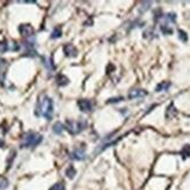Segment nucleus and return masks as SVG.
<instances>
[{
    "instance_id": "obj_1",
    "label": "nucleus",
    "mask_w": 190,
    "mask_h": 190,
    "mask_svg": "<svg viewBox=\"0 0 190 190\" xmlns=\"http://www.w3.org/2000/svg\"><path fill=\"white\" fill-rule=\"evenodd\" d=\"M37 110L43 118H46L47 120H50L52 118V113H54V102H52V98H49L46 95L42 96L39 99Z\"/></svg>"
},
{
    "instance_id": "obj_2",
    "label": "nucleus",
    "mask_w": 190,
    "mask_h": 190,
    "mask_svg": "<svg viewBox=\"0 0 190 190\" xmlns=\"http://www.w3.org/2000/svg\"><path fill=\"white\" fill-rule=\"evenodd\" d=\"M42 135L39 134V133H35V132H28L26 135L24 137V140L21 142V147H36L39 144L42 142Z\"/></svg>"
},
{
    "instance_id": "obj_3",
    "label": "nucleus",
    "mask_w": 190,
    "mask_h": 190,
    "mask_svg": "<svg viewBox=\"0 0 190 190\" xmlns=\"http://www.w3.org/2000/svg\"><path fill=\"white\" fill-rule=\"evenodd\" d=\"M87 127V122L84 120H67L65 122V128L69 131L71 134H78Z\"/></svg>"
},
{
    "instance_id": "obj_4",
    "label": "nucleus",
    "mask_w": 190,
    "mask_h": 190,
    "mask_svg": "<svg viewBox=\"0 0 190 190\" xmlns=\"http://www.w3.org/2000/svg\"><path fill=\"white\" fill-rule=\"evenodd\" d=\"M70 157H71L72 160H78V161L84 160V159L87 157V155H85V146L82 145V147L76 148V149L70 154Z\"/></svg>"
},
{
    "instance_id": "obj_5",
    "label": "nucleus",
    "mask_w": 190,
    "mask_h": 190,
    "mask_svg": "<svg viewBox=\"0 0 190 190\" xmlns=\"http://www.w3.org/2000/svg\"><path fill=\"white\" fill-rule=\"evenodd\" d=\"M19 32L25 37H32L34 35V28L30 26L29 24H24V25L19 26Z\"/></svg>"
},
{
    "instance_id": "obj_6",
    "label": "nucleus",
    "mask_w": 190,
    "mask_h": 190,
    "mask_svg": "<svg viewBox=\"0 0 190 190\" xmlns=\"http://www.w3.org/2000/svg\"><path fill=\"white\" fill-rule=\"evenodd\" d=\"M78 107L82 112H91L92 111V102L89 99H81L78 100Z\"/></svg>"
},
{
    "instance_id": "obj_7",
    "label": "nucleus",
    "mask_w": 190,
    "mask_h": 190,
    "mask_svg": "<svg viewBox=\"0 0 190 190\" xmlns=\"http://www.w3.org/2000/svg\"><path fill=\"white\" fill-rule=\"evenodd\" d=\"M63 52L65 54V56H68V57H76L77 56V49L74 44L71 43L65 44L63 47Z\"/></svg>"
},
{
    "instance_id": "obj_8",
    "label": "nucleus",
    "mask_w": 190,
    "mask_h": 190,
    "mask_svg": "<svg viewBox=\"0 0 190 190\" xmlns=\"http://www.w3.org/2000/svg\"><path fill=\"white\" fill-rule=\"evenodd\" d=\"M145 96H147V91L142 90V89H133L128 93V98L130 99H137V98H142Z\"/></svg>"
},
{
    "instance_id": "obj_9",
    "label": "nucleus",
    "mask_w": 190,
    "mask_h": 190,
    "mask_svg": "<svg viewBox=\"0 0 190 190\" xmlns=\"http://www.w3.org/2000/svg\"><path fill=\"white\" fill-rule=\"evenodd\" d=\"M176 114H177V110L175 109L174 104H170V105L167 107V110H166V117H167L168 119H172Z\"/></svg>"
},
{
    "instance_id": "obj_10",
    "label": "nucleus",
    "mask_w": 190,
    "mask_h": 190,
    "mask_svg": "<svg viewBox=\"0 0 190 190\" xmlns=\"http://www.w3.org/2000/svg\"><path fill=\"white\" fill-rule=\"evenodd\" d=\"M170 82H167V81H164V82H161L160 84H157L155 87V91L156 92H161V91H167L169 87H170Z\"/></svg>"
},
{
    "instance_id": "obj_11",
    "label": "nucleus",
    "mask_w": 190,
    "mask_h": 190,
    "mask_svg": "<svg viewBox=\"0 0 190 190\" xmlns=\"http://www.w3.org/2000/svg\"><path fill=\"white\" fill-rule=\"evenodd\" d=\"M64 128H65V126L62 122H60V121L55 122V125L52 126V131H54L55 134H62V132L64 131Z\"/></svg>"
},
{
    "instance_id": "obj_12",
    "label": "nucleus",
    "mask_w": 190,
    "mask_h": 190,
    "mask_svg": "<svg viewBox=\"0 0 190 190\" xmlns=\"http://www.w3.org/2000/svg\"><path fill=\"white\" fill-rule=\"evenodd\" d=\"M56 81H57V84L60 87H65L67 84H69V78L65 77L64 75H61V74L56 77Z\"/></svg>"
},
{
    "instance_id": "obj_13",
    "label": "nucleus",
    "mask_w": 190,
    "mask_h": 190,
    "mask_svg": "<svg viewBox=\"0 0 190 190\" xmlns=\"http://www.w3.org/2000/svg\"><path fill=\"white\" fill-rule=\"evenodd\" d=\"M181 155H182V159L183 160H185V159H188L190 156V145H184L183 148H182L181 150Z\"/></svg>"
},
{
    "instance_id": "obj_14",
    "label": "nucleus",
    "mask_w": 190,
    "mask_h": 190,
    "mask_svg": "<svg viewBox=\"0 0 190 190\" xmlns=\"http://www.w3.org/2000/svg\"><path fill=\"white\" fill-rule=\"evenodd\" d=\"M65 175H67V177H68V179L72 180V179L76 176V169H75L72 166H69V167H68V169L65 170Z\"/></svg>"
},
{
    "instance_id": "obj_15",
    "label": "nucleus",
    "mask_w": 190,
    "mask_h": 190,
    "mask_svg": "<svg viewBox=\"0 0 190 190\" xmlns=\"http://www.w3.org/2000/svg\"><path fill=\"white\" fill-rule=\"evenodd\" d=\"M160 28H161V32H162L163 34H166V35H172L173 34V28L168 26V24H162Z\"/></svg>"
},
{
    "instance_id": "obj_16",
    "label": "nucleus",
    "mask_w": 190,
    "mask_h": 190,
    "mask_svg": "<svg viewBox=\"0 0 190 190\" xmlns=\"http://www.w3.org/2000/svg\"><path fill=\"white\" fill-rule=\"evenodd\" d=\"M164 20H166V22L164 24H169V22H175L176 21V14L175 13H168V14H166L163 15Z\"/></svg>"
},
{
    "instance_id": "obj_17",
    "label": "nucleus",
    "mask_w": 190,
    "mask_h": 190,
    "mask_svg": "<svg viewBox=\"0 0 190 190\" xmlns=\"http://www.w3.org/2000/svg\"><path fill=\"white\" fill-rule=\"evenodd\" d=\"M8 187V180L4 176H0V190H5Z\"/></svg>"
},
{
    "instance_id": "obj_18",
    "label": "nucleus",
    "mask_w": 190,
    "mask_h": 190,
    "mask_svg": "<svg viewBox=\"0 0 190 190\" xmlns=\"http://www.w3.org/2000/svg\"><path fill=\"white\" fill-rule=\"evenodd\" d=\"M61 36H62V30H61V28L56 27V28L52 30L50 37H52V39H59V37H61Z\"/></svg>"
},
{
    "instance_id": "obj_19",
    "label": "nucleus",
    "mask_w": 190,
    "mask_h": 190,
    "mask_svg": "<svg viewBox=\"0 0 190 190\" xmlns=\"http://www.w3.org/2000/svg\"><path fill=\"white\" fill-rule=\"evenodd\" d=\"M50 190H65V185H64L63 182H59V183L54 184L50 188Z\"/></svg>"
},
{
    "instance_id": "obj_20",
    "label": "nucleus",
    "mask_w": 190,
    "mask_h": 190,
    "mask_svg": "<svg viewBox=\"0 0 190 190\" xmlns=\"http://www.w3.org/2000/svg\"><path fill=\"white\" fill-rule=\"evenodd\" d=\"M150 4H152V2H149V1H147V2H141V6H140V8H139L140 13H144L145 11L149 9V7H150Z\"/></svg>"
},
{
    "instance_id": "obj_21",
    "label": "nucleus",
    "mask_w": 190,
    "mask_h": 190,
    "mask_svg": "<svg viewBox=\"0 0 190 190\" xmlns=\"http://www.w3.org/2000/svg\"><path fill=\"white\" fill-rule=\"evenodd\" d=\"M124 100V98L122 97H114V98H110V99H107L106 100V103L107 104H116V103H120Z\"/></svg>"
},
{
    "instance_id": "obj_22",
    "label": "nucleus",
    "mask_w": 190,
    "mask_h": 190,
    "mask_svg": "<svg viewBox=\"0 0 190 190\" xmlns=\"http://www.w3.org/2000/svg\"><path fill=\"white\" fill-rule=\"evenodd\" d=\"M179 37H180V40L183 41V42H187V41H188V35H187V33H185L184 30H182V29L179 30Z\"/></svg>"
},
{
    "instance_id": "obj_23",
    "label": "nucleus",
    "mask_w": 190,
    "mask_h": 190,
    "mask_svg": "<svg viewBox=\"0 0 190 190\" xmlns=\"http://www.w3.org/2000/svg\"><path fill=\"white\" fill-rule=\"evenodd\" d=\"M8 50V43L6 41L0 42V52H6Z\"/></svg>"
},
{
    "instance_id": "obj_24",
    "label": "nucleus",
    "mask_w": 190,
    "mask_h": 190,
    "mask_svg": "<svg viewBox=\"0 0 190 190\" xmlns=\"http://www.w3.org/2000/svg\"><path fill=\"white\" fill-rule=\"evenodd\" d=\"M5 67H6V61L0 59V79H1V72H4Z\"/></svg>"
}]
</instances>
